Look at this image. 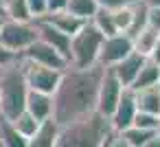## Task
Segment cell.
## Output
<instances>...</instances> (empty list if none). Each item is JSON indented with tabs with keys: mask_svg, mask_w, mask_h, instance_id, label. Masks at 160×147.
<instances>
[{
	"mask_svg": "<svg viewBox=\"0 0 160 147\" xmlns=\"http://www.w3.org/2000/svg\"><path fill=\"white\" fill-rule=\"evenodd\" d=\"M101 66L90 68H66L62 73L59 86L55 88L53 97V119L57 125H66L77 121L86 114H92L97 108V92L103 77Z\"/></svg>",
	"mask_w": 160,
	"mask_h": 147,
	"instance_id": "cell-1",
	"label": "cell"
},
{
	"mask_svg": "<svg viewBox=\"0 0 160 147\" xmlns=\"http://www.w3.org/2000/svg\"><path fill=\"white\" fill-rule=\"evenodd\" d=\"M112 134L110 119L92 112L66 125H59L55 147H101Z\"/></svg>",
	"mask_w": 160,
	"mask_h": 147,
	"instance_id": "cell-2",
	"label": "cell"
},
{
	"mask_svg": "<svg viewBox=\"0 0 160 147\" xmlns=\"http://www.w3.org/2000/svg\"><path fill=\"white\" fill-rule=\"evenodd\" d=\"M29 86L22 73V59L18 57L13 64L0 68V116L16 119L27 103Z\"/></svg>",
	"mask_w": 160,
	"mask_h": 147,
	"instance_id": "cell-3",
	"label": "cell"
},
{
	"mask_svg": "<svg viewBox=\"0 0 160 147\" xmlns=\"http://www.w3.org/2000/svg\"><path fill=\"white\" fill-rule=\"evenodd\" d=\"M101 42H103V35L94 29V24L90 20L83 22V27L70 38L68 66L70 68H90V66H94Z\"/></svg>",
	"mask_w": 160,
	"mask_h": 147,
	"instance_id": "cell-4",
	"label": "cell"
},
{
	"mask_svg": "<svg viewBox=\"0 0 160 147\" xmlns=\"http://www.w3.org/2000/svg\"><path fill=\"white\" fill-rule=\"evenodd\" d=\"M35 40H38V31L33 22H16L5 18L2 27H0V44L16 55H22Z\"/></svg>",
	"mask_w": 160,
	"mask_h": 147,
	"instance_id": "cell-5",
	"label": "cell"
},
{
	"mask_svg": "<svg viewBox=\"0 0 160 147\" xmlns=\"http://www.w3.org/2000/svg\"><path fill=\"white\" fill-rule=\"evenodd\" d=\"M22 73H24V81H27L29 90L42 92V94H53L55 88L59 86V79H62V70L38 66V64H31L27 59H22Z\"/></svg>",
	"mask_w": 160,
	"mask_h": 147,
	"instance_id": "cell-6",
	"label": "cell"
},
{
	"mask_svg": "<svg viewBox=\"0 0 160 147\" xmlns=\"http://www.w3.org/2000/svg\"><path fill=\"white\" fill-rule=\"evenodd\" d=\"M129 53H132V40L125 33H116V35L103 38L99 55H97V66H101V68H114Z\"/></svg>",
	"mask_w": 160,
	"mask_h": 147,
	"instance_id": "cell-7",
	"label": "cell"
},
{
	"mask_svg": "<svg viewBox=\"0 0 160 147\" xmlns=\"http://www.w3.org/2000/svg\"><path fill=\"white\" fill-rule=\"evenodd\" d=\"M121 92H123L121 81L112 75L110 68H105L103 70V77H101V84H99L94 112L101 114V116H105V119H110L112 112H114V108H116V103H118V99H121Z\"/></svg>",
	"mask_w": 160,
	"mask_h": 147,
	"instance_id": "cell-8",
	"label": "cell"
},
{
	"mask_svg": "<svg viewBox=\"0 0 160 147\" xmlns=\"http://www.w3.org/2000/svg\"><path fill=\"white\" fill-rule=\"evenodd\" d=\"M22 59H27V62H31V64H38V66H46V68H53V70H66L68 68V62L55 51V48H51L48 44H44L42 40H35L22 55H20Z\"/></svg>",
	"mask_w": 160,
	"mask_h": 147,
	"instance_id": "cell-9",
	"label": "cell"
},
{
	"mask_svg": "<svg viewBox=\"0 0 160 147\" xmlns=\"http://www.w3.org/2000/svg\"><path fill=\"white\" fill-rule=\"evenodd\" d=\"M136 101H134V90L132 88H123L121 92V99L110 116V125H112V132H123L127 127H132V121L136 116Z\"/></svg>",
	"mask_w": 160,
	"mask_h": 147,
	"instance_id": "cell-10",
	"label": "cell"
},
{
	"mask_svg": "<svg viewBox=\"0 0 160 147\" xmlns=\"http://www.w3.org/2000/svg\"><path fill=\"white\" fill-rule=\"evenodd\" d=\"M35 24V31H38V40H42L44 44H48L51 48H55L66 62H68V51H70V38L64 35L62 31L53 29L48 22L44 20H33Z\"/></svg>",
	"mask_w": 160,
	"mask_h": 147,
	"instance_id": "cell-11",
	"label": "cell"
},
{
	"mask_svg": "<svg viewBox=\"0 0 160 147\" xmlns=\"http://www.w3.org/2000/svg\"><path fill=\"white\" fill-rule=\"evenodd\" d=\"M142 64H145V57L132 51L127 57H123V59H121L114 68H110V70H112V75L121 81V86H123V88H132V84H134L136 75L140 73Z\"/></svg>",
	"mask_w": 160,
	"mask_h": 147,
	"instance_id": "cell-12",
	"label": "cell"
},
{
	"mask_svg": "<svg viewBox=\"0 0 160 147\" xmlns=\"http://www.w3.org/2000/svg\"><path fill=\"white\" fill-rule=\"evenodd\" d=\"M24 110H27L35 121L42 123V121H46V119L53 116V97H51V94H42V92L29 90Z\"/></svg>",
	"mask_w": 160,
	"mask_h": 147,
	"instance_id": "cell-13",
	"label": "cell"
},
{
	"mask_svg": "<svg viewBox=\"0 0 160 147\" xmlns=\"http://www.w3.org/2000/svg\"><path fill=\"white\" fill-rule=\"evenodd\" d=\"M38 20H44V22H48L53 29H57V31H62L64 35H68V38H72L81 27H83V20H79V18H75V16H70L68 11H59V13H48V16H42V18H38Z\"/></svg>",
	"mask_w": 160,
	"mask_h": 147,
	"instance_id": "cell-14",
	"label": "cell"
},
{
	"mask_svg": "<svg viewBox=\"0 0 160 147\" xmlns=\"http://www.w3.org/2000/svg\"><path fill=\"white\" fill-rule=\"evenodd\" d=\"M134 101H136V110L138 112H147V114L160 116V86L134 90Z\"/></svg>",
	"mask_w": 160,
	"mask_h": 147,
	"instance_id": "cell-15",
	"label": "cell"
},
{
	"mask_svg": "<svg viewBox=\"0 0 160 147\" xmlns=\"http://www.w3.org/2000/svg\"><path fill=\"white\" fill-rule=\"evenodd\" d=\"M57 134H59V125L51 116V119H46V121L40 123V127L35 129V134L29 138V147H55Z\"/></svg>",
	"mask_w": 160,
	"mask_h": 147,
	"instance_id": "cell-16",
	"label": "cell"
},
{
	"mask_svg": "<svg viewBox=\"0 0 160 147\" xmlns=\"http://www.w3.org/2000/svg\"><path fill=\"white\" fill-rule=\"evenodd\" d=\"M151 86H160V66L145 59L140 73L136 75V79L132 84V90H142V88H151Z\"/></svg>",
	"mask_w": 160,
	"mask_h": 147,
	"instance_id": "cell-17",
	"label": "cell"
},
{
	"mask_svg": "<svg viewBox=\"0 0 160 147\" xmlns=\"http://www.w3.org/2000/svg\"><path fill=\"white\" fill-rule=\"evenodd\" d=\"M0 145L2 147H29V140L13 127V123L0 116Z\"/></svg>",
	"mask_w": 160,
	"mask_h": 147,
	"instance_id": "cell-18",
	"label": "cell"
},
{
	"mask_svg": "<svg viewBox=\"0 0 160 147\" xmlns=\"http://www.w3.org/2000/svg\"><path fill=\"white\" fill-rule=\"evenodd\" d=\"M158 38H160V33H156V31H151V29L145 27V29H140V31L132 38V51L138 53V55H142V57L147 59L149 53H151V48L156 46Z\"/></svg>",
	"mask_w": 160,
	"mask_h": 147,
	"instance_id": "cell-19",
	"label": "cell"
},
{
	"mask_svg": "<svg viewBox=\"0 0 160 147\" xmlns=\"http://www.w3.org/2000/svg\"><path fill=\"white\" fill-rule=\"evenodd\" d=\"M5 18L16 22H33L27 0H5Z\"/></svg>",
	"mask_w": 160,
	"mask_h": 147,
	"instance_id": "cell-20",
	"label": "cell"
},
{
	"mask_svg": "<svg viewBox=\"0 0 160 147\" xmlns=\"http://www.w3.org/2000/svg\"><path fill=\"white\" fill-rule=\"evenodd\" d=\"M112 22H114L116 33H125V35H127V31L132 29V22H134V5L127 3V5H123V7L114 9V11H112Z\"/></svg>",
	"mask_w": 160,
	"mask_h": 147,
	"instance_id": "cell-21",
	"label": "cell"
},
{
	"mask_svg": "<svg viewBox=\"0 0 160 147\" xmlns=\"http://www.w3.org/2000/svg\"><path fill=\"white\" fill-rule=\"evenodd\" d=\"M97 3L94 0H68V5H66V11L83 22H88L94 13H97Z\"/></svg>",
	"mask_w": 160,
	"mask_h": 147,
	"instance_id": "cell-22",
	"label": "cell"
},
{
	"mask_svg": "<svg viewBox=\"0 0 160 147\" xmlns=\"http://www.w3.org/2000/svg\"><path fill=\"white\" fill-rule=\"evenodd\" d=\"M90 22L94 24V29L103 35V38H110V35H116V29H114V22H112V11H105V9H97V13L90 18Z\"/></svg>",
	"mask_w": 160,
	"mask_h": 147,
	"instance_id": "cell-23",
	"label": "cell"
},
{
	"mask_svg": "<svg viewBox=\"0 0 160 147\" xmlns=\"http://www.w3.org/2000/svg\"><path fill=\"white\" fill-rule=\"evenodd\" d=\"M11 123H13V127H16V129H18V132H20L27 140H29V138L35 134V129L40 127V121H35V119H33L27 110H22L16 119H11Z\"/></svg>",
	"mask_w": 160,
	"mask_h": 147,
	"instance_id": "cell-24",
	"label": "cell"
},
{
	"mask_svg": "<svg viewBox=\"0 0 160 147\" xmlns=\"http://www.w3.org/2000/svg\"><path fill=\"white\" fill-rule=\"evenodd\" d=\"M132 125L138 129H145V132H160V116L147 114V112H136Z\"/></svg>",
	"mask_w": 160,
	"mask_h": 147,
	"instance_id": "cell-25",
	"label": "cell"
},
{
	"mask_svg": "<svg viewBox=\"0 0 160 147\" xmlns=\"http://www.w3.org/2000/svg\"><path fill=\"white\" fill-rule=\"evenodd\" d=\"M123 136H125V140L129 143V147H142L145 143H147V138L153 134V132H145V129H138V127H127V129H123L121 132Z\"/></svg>",
	"mask_w": 160,
	"mask_h": 147,
	"instance_id": "cell-26",
	"label": "cell"
},
{
	"mask_svg": "<svg viewBox=\"0 0 160 147\" xmlns=\"http://www.w3.org/2000/svg\"><path fill=\"white\" fill-rule=\"evenodd\" d=\"M145 27L160 33V9L156 7H147V13H145Z\"/></svg>",
	"mask_w": 160,
	"mask_h": 147,
	"instance_id": "cell-27",
	"label": "cell"
},
{
	"mask_svg": "<svg viewBox=\"0 0 160 147\" xmlns=\"http://www.w3.org/2000/svg\"><path fill=\"white\" fill-rule=\"evenodd\" d=\"M27 5H29V11H31V18L38 20L46 13V0H27Z\"/></svg>",
	"mask_w": 160,
	"mask_h": 147,
	"instance_id": "cell-28",
	"label": "cell"
},
{
	"mask_svg": "<svg viewBox=\"0 0 160 147\" xmlns=\"http://www.w3.org/2000/svg\"><path fill=\"white\" fill-rule=\"evenodd\" d=\"M94 3H97V7H99V9L114 11V9H118V7H123V5H127L129 0H94Z\"/></svg>",
	"mask_w": 160,
	"mask_h": 147,
	"instance_id": "cell-29",
	"label": "cell"
},
{
	"mask_svg": "<svg viewBox=\"0 0 160 147\" xmlns=\"http://www.w3.org/2000/svg\"><path fill=\"white\" fill-rule=\"evenodd\" d=\"M66 5H68V0H46V13H59V11H66Z\"/></svg>",
	"mask_w": 160,
	"mask_h": 147,
	"instance_id": "cell-30",
	"label": "cell"
},
{
	"mask_svg": "<svg viewBox=\"0 0 160 147\" xmlns=\"http://www.w3.org/2000/svg\"><path fill=\"white\" fill-rule=\"evenodd\" d=\"M20 55H16V53H11V51H7L2 44H0V68H5V66H9V64H13L16 59H18Z\"/></svg>",
	"mask_w": 160,
	"mask_h": 147,
	"instance_id": "cell-31",
	"label": "cell"
},
{
	"mask_svg": "<svg viewBox=\"0 0 160 147\" xmlns=\"http://www.w3.org/2000/svg\"><path fill=\"white\" fill-rule=\"evenodd\" d=\"M108 147H129V143L125 140V136L121 132H112L108 136Z\"/></svg>",
	"mask_w": 160,
	"mask_h": 147,
	"instance_id": "cell-32",
	"label": "cell"
},
{
	"mask_svg": "<svg viewBox=\"0 0 160 147\" xmlns=\"http://www.w3.org/2000/svg\"><path fill=\"white\" fill-rule=\"evenodd\" d=\"M149 62H153L156 66H160V38H158V42H156V46L151 48V53H149V57H147Z\"/></svg>",
	"mask_w": 160,
	"mask_h": 147,
	"instance_id": "cell-33",
	"label": "cell"
},
{
	"mask_svg": "<svg viewBox=\"0 0 160 147\" xmlns=\"http://www.w3.org/2000/svg\"><path fill=\"white\" fill-rule=\"evenodd\" d=\"M142 147H160V132H153V134L147 138V143H145Z\"/></svg>",
	"mask_w": 160,
	"mask_h": 147,
	"instance_id": "cell-34",
	"label": "cell"
},
{
	"mask_svg": "<svg viewBox=\"0 0 160 147\" xmlns=\"http://www.w3.org/2000/svg\"><path fill=\"white\" fill-rule=\"evenodd\" d=\"M140 3H142L145 7H156V9H160V0H140Z\"/></svg>",
	"mask_w": 160,
	"mask_h": 147,
	"instance_id": "cell-35",
	"label": "cell"
},
{
	"mask_svg": "<svg viewBox=\"0 0 160 147\" xmlns=\"http://www.w3.org/2000/svg\"><path fill=\"white\" fill-rule=\"evenodd\" d=\"M0 16L5 18V0H0Z\"/></svg>",
	"mask_w": 160,
	"mask_h": 147,
	"instance_id": "cell-36",
	"label": "cell"
},
{
	"mask_svg": "<svg viewBox=\"0 0 160 147\" xmlns=\"http://www.w3.org/2000/svg\"><path fill=\"white\" fill-rule=\"evenodd\" d=\"M2 22H5V18H2V16H0V27H2Z\"/></svg>",
	"mask_w": 160,
	"mask_h": 147,
	"instance_id": "cell-37",
	"label": "cell"
},
{
	"mask_svg": "<svg viewBox=\"0 0 160 147\" xmlns=\"http://www.w3.org/2000/svg\"><path fill=\"white\" fill-rule=\"evenodd\" d=\"M101 147H108V140H105V143H103V145H101Z\"/></svg>",
	"mask_w": 160,
	"mask_h": 147,
	"instance_id": "cell-38",
	"label": "cell"
},
{
	"mask_svg": "<svg viewBox=\"0 0 160 147\" xmlns=\"http://www.w3.org/2000/svg\"><path fill=\"white\" fill-rule=\"evenodd\" d=\"M129 3H134V0H129Z\"/></svg>",
	"mask_w": 160,
	"mask_h": 147,
	"instance_id": "cell-39",
	"label": "cell"
},
{
	"mask_svg": "<svg viewBox=\"0 0 160 147\" xmlns=\"http://www.w3.org/2000/svg\"><path fill=\"white\" fill-rule=\"evenodd\" d=\"M0 147H2V145H0Z\"/></svg>",
	"mask_w": 160,
	"mask_h": 147,
	"instance_id": "cell-40",
	"label": "cell"
}]
</instances>
